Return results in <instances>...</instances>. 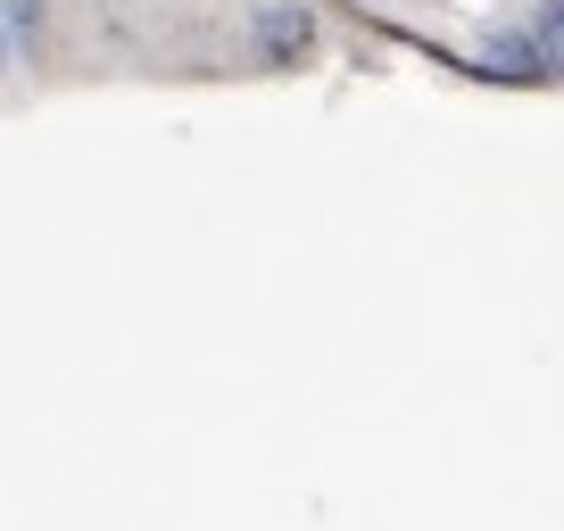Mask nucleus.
Wrapping results in <instances>:
<instances>
[{
    "instance_id": "4",
    "label": "nucleus",
    "mask_w": 564,
    "mask_h": 531,
    "mask_svg": "<svg viewBox=\"0 0 564 531\" xmlns=\"http://www.w3.org/2000/svg\"><path fill=\"white\" fill-rule=\"evenodd\" d=\"M9 51H18V34H9V18H0V67H9Z\"/></svg>"
},
{
    "instance_id": "2",
    "label": "nucleus",
    "mask_w": 564,
    "mask_h": 531,
    "mask_svg": "<svg viewBox=\"0 0 564 531\" xmlns=\"http://www.w3.org/2000/svg\"><path fill=\"white\" fill-rule=\"evenodd\" d=\"M531 42H540L547 75H564V0H540V9H531Z\"/></svg>"
},
{
    "instance_id": "3",
    "label": "nucleus",
    "mask_w": 564,
    "mask_h": 531,
    "mask_svg": "<svg viewBox=\"0 0 564 531\" xmlns=\"http://www.w3.org/2000/svg\"><path fill=\"white\" fill-rule=\"evenodd\" d=\"M0 18H9V34L25 42V34L42 25V18H51V0H0Z\"/></svg>"
},
{
    "instance_id": "1",
    "label": "nucleus",
    "mask_w": 564,
    "mask_h": 531,
    "mask_svg": "<svg viewBox=\"0 0 564 531\" xmlns=\"http://www.w3.org/2000/svg\"><path fill=\"white\" fill-rule=\"evenodd\" d=\"M249 34H258V58H265V67H291V58L316 51V18H307V9H291V0L258 9V25H249Z\"/></svg>"
}]
</instances>
